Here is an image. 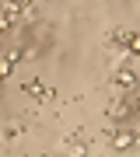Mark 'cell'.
<instances>
[{
	"label": "cell",
	"mask_w": 140,
	"mask_h": 157,
	"mask_svg": "<svg viewBox=\"0 0 140 157\" xmlns=\"http://www.w3.org/2000/svg\"><path fill=\"white\" fill-rule=\"evenodd\" d=\"M133 140H137V136H130V133H123V136H116V147H119V150H126V147L133 143Z\"/></svg>",
	"instance_id": "cell-1"
},
{
	"label": "cell",
	"mask_w": 140,
	"mask_h": 157,
	"mask_svg": "<svg viewBox=\"0 0 140 157\" xmlns=\"http://www.w3.org/2000/svg\"><path fill=\"white\" fill-rule=\"evenodd\" d=\"M32 94H35V98H46V87H42V80H32Z\"/></svg>",
	"instance_id": "cell-2"
},
{
	"label": "cell",
	"mask_w": 140,
	"mask_h": 157,
	"mask_svg": "<svg viewBox=\"0 0 140 157\" xmlns=\"http://www.w3.org/2000/svg\"><path fill=\"white\" fill-rule=\"evenodd\" d=\"M116 80H119V87H133V77H130V73H119Z\"/></svg>",
	"instance_id": "cell-3"
},
{
	"label": "cell",
	"mask_w": 140,
	"mask_h": 157,
	"mask_svg": "<svg viewBox=\"0 0 140 157\" xmlns=\"http://www.w3.org/2000/svg\"><path fill=\"white\" fill-rule=\"evenodd\" d=\"M133 49H140V35H133Z\"/></svg>",
	"instance_id": "cell-4"
}]
</instances>
